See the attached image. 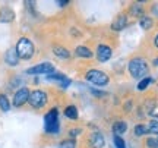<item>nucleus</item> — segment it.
Wrapping results in <instances>:
<instances>
[{"label":"nucleus","mask_w":158,"mask_h":148,"mask_svg":"<svg viewBox=\"0 0 158 148\" xmlns=\"http://www.w3.org/2000/svg\"><path fill=\"white\" fill-rule=\"evenodd\" d=\"M15 50H16L18 57L23 59V60H29L31 57L34 56V44L27 37H22V38L18 40V44Z\"/></svg>","instance_id":"f257e3e1"},{"label":"nucleus","mask_w":158,"mask_h":148,"mask_svg":"<svg viewBox=\"0 0 158 148\" xmlns=\"http://www.w3.org/2000/svg\"><path fill=\"white\" fill-rule=\"evenodd\" d=\"M129 72L133 78H142L148 74V65L143 59H132L129 62Z\"/></svg>","instance_id":"f03ea898"},{"label":"nucleus","mask_w":158,"mask_h":148,"mask_svg":"<svg viewBox=\"0 0 158 148\" xmlns=\"http://www.w3.org/2000/svg\"><path fill=\"white\" fill-rule=\"evenodd\" d=\"M44 129L48 133H56L59 131V113L57 108H51L44 117Z\"/></svg>","instance_id":"7ed1b4c3"},{"label":"nucleus","mask_w":158,"mask_h":148,"mask_svg":"<svg viewBox=\"0 0 158 148\" xmlns=\"http://www.w3.org/2000/svg\"><path fill=\"white\" fill-rule=\"evenodd\" d=\"M28 103H29V106L34 108L44 107L45 104H47V94L44 91H41V90H35V91L29 92Z\"/></svg>","instance_id":"20e7f679"},{"label":"nucleus","mask_w":158,"mask_h":148,"mask_svg":"<svg viewBox=\"0 0 158 148\" xmlns=\"http://www.w3.org/2000/svg\"><path fill=\"white\" fill-rule=\"evenodd\" d=\"M86 81H89L95 85H107L108 84V76L107 74H104L101 70H97V69H92V70H88L86 75H85Z\"/></svg>","instance_id":"39448f33"},{"label":"nucleus","mask_w":158,"mask_h":148,"mask_svg":"<svg viewBox=\"0 0 158 148\" xmlns=\"http://www.w3.org/2000/svg\"><path fill=\"white\" fill-rule=\"evenodd\" d=\"M54 70V66L48 62H44V63H40V65H35L32 68H29L27 70V74L29 75H50L53 74Z\"/></svg>","instance_id":"423d86ee"},{"label":"nucleus","mask_w":158,"mask_h":148,"mask_svg":"<svg viewBox=\"0 0 158 148\" xmlns=\"http://www.w3.org/2000/svg\"><path fill=\"white\" fill-rule=\"evenodd\" d=\"M28 98H29V90L28 88H19L16 92H15V95H13V106L15 107H21L23 106L25 103H28Z\"/></svg>","instance_id":"0eeeda50"},{"label":"nucleus","mask_w":158,"mask_h":148,"mask_svg":"<svg viewBox=\"0 0 158 148\" xmlns=\"http://www.w3.org/2000/svg\"><path fill=\"white\" fill-rule=\"evenodd\" d=\"M97 57L100 62H106L111 57V49L107 46H98L97 49Z\"/></svg>","instance_id":"6e6552de"},{"label":"nucleus","mask_w":158,"mask_h":148,"mask_svg":"<svg viewBox=\"0 0 158 148\" xmlns=\"http://www.w3.org/2000/svg\"><path fill=\"white\" fill-rule=\"evenodd\" d=\"M104 137H102L101 132H94L91 135V145L94 148H102L104 147Z\"/></svg>","instance_id":"1a4fd4ad"},{"label":"nucleus","mask_w":158,"mask_h":148,"mask_svg":"<svg viewBox=\"0 0 158 148\" xmlns=\"http://www.w3.org/2000/svg\"><path fill=\"white\" fill-rule=\"evenodd\" d=\"M5 60L7 62V65L16 66L18 62H19V57H18V54H16V50H15V49H9V50L6 51Z\"/></svg>","instance_id":"9d476101"},{"label":"nucleus","mask_w":158,"mask_h":148,"mask_svg":"<svg viewBox=\"0 0 158 148\" xmlns=\"http://www.w3.org/2000/svg\"><path fill=\"white\" fill-rule=\"evenodd\" d=\"M127 25V18L124 16V15H120V16L116 18V21L111 23V29L113 31H122Z\"/></svg>","instance_id":"9b49d317"},{"label":"nucleus","mask_w":158,"mask_h":148,"mask_svg":"<svg viewBox=\"0 0 158 148\" xmlns=\"http://www.w3.org/2000/svg\"><path fill=\"white\" fill-rule=\"evenodd\" d=\"M13 18H15V13H13L12 9H9V7H3V9L0 11V21L10 22V21H13Z\"/></svg>","instance_id":"f8f14e48"},{"label":"nucleus","mask_w":158,"mask_h":148,"mask_svg":"<svg viewBox=\"0 0 158 148\" xmlns=\"http://www.w3.org/2000/svg\"><path fill=\"white\" fill-rule=\"evenodd\" d=\"M127 131V123L126 122H116L113 125V132L114 135H122V133H124V132Z\"/></svg>","instance_id":"ddd939ff"},{"label":"nucleus","mask_w":158,"mask_h":148,"mask_svg":"<svg viewBox=\"0 0 158 148\" xmlns=\"http://www.w3.org/2000/svg\"><path fill=\"white\" fill-rule=\"evenodd\" d=\"M53 53H54L57 57H60V59H69V57H70L69 50H66V49H63V47H60V46L54 47V49H53Z\"/></svg>","instance_id":"4468645a"},{"label":"nucleus","mask_w":158,"mask_h":148,"mask_svg":"<svg viewBox=\"0 0 158 148\" xmlns=\"http://www.w3.org/2000/svg\"><path fill=\"white\" fill-rule=\"evenodd\" d=\"M75 53H76V56H79V57H85V59H88V57H92V51H91L89 49L84 47V46L76 47Z\"/></svg>","instance_id":"2eb2a0df"},{"label":"nucleus","mask_w":158,"mask_h":148,"mask_svg":"<svg viewBox=\"0 0 158 148\" xmlns=\"http://www.w3.org/2000/svg\"><path fill=\"white\" fill-rule=\"evenodd\" d=\"M64 116L72 120L78 119V108L75 107V106H68V107L64 108Z\"/></svg>","instance_id":"dca6fc26"},{"label":"nucleus","mask_w":158,"mask_h":148,"mask_svg":"<svg viewBox=\"0 0 158 148\" xmlns=\"http://www.w3.org/2000/svg\"><path fill=\"white\" fill-rule=\"evenodd\" d=\"M0 108L3 112H9V108H10V103L5 94H0Z\"/></svg>","instance_id":"f3484780"},{"label":"nucleus","mask_w":158,"mask_h":148,"mask_svg":"<svg viewBox=\"0 0 158 148\" xmlns=\"http://www.w3.org/2000/svg\"><path fill=\"white\" fill-rule=\"evenodd\" d=\"M139 23H141L142 29H149L151 27H152V19L151 18H147V16H142L141 21H139Z\"/></svg>","instance_id":"a211bd4d"},{"label":"nucleus","mask_w":158,"mask_h":148,"mask_svg":"<svg viewBox=\"0 0 158 148\" xmlns=\"http://www.w3.org/2000/svg\"><path fill=\"white\" fill-rule=\"evenodd\" d=\"M148 133V128L145 125H136L135 128V135L136 137H142V135H145Z\"/></svg>","instance_id":"6ab92c4d"},{"label":"nucleus","mask_w":158,"mask_h":148,"mask_svg":"<svg viewBox=\"0 0 158 148\" xmlns=\"http://www.w3.org/2000/svg\"><path fill=\"white\" fill-rule=\"evenodd\" d=\"M151 81H152V79H151L149 76H148V78H143V79L138 84V90H139V91H143V90H145V88L151 84Z\"/></svg>","instance_id":"aec40b11"},{"label":"nucleus","mask_w":158,"mask_h":148,"mask_svg":"<svg viewBox=\"0 0 158 148\" xmlns=\"http://www.w3.org/2000/svg\"><path fill=\"white\" fill-rule=\"evenodd\" d=\"M113 141H114V145H116V148H126V144H124V141L120 137H118V135H114Z\"/></svg>","instance_id":"412c9836"},{"label":"nucleus","mask_w":158,"mask_h":148,"mask_svg":"<svg viewBox=\"0 0 158 148\" xmlns=\"http://www.w3.org/2000/svg\"><path fill=\"white\" fill-rule=\"evenodd\" d=\"M147 128H148V132H152V133H157L158 135V120H152Z\"/></svg>","instance_id":"4be33fe9"},{"label":"nucleus","mask_w":158,"mask_h":148,"mask_svg":"<svg viewBox=\"0 0 158 148\" xmlns=\"http://www.w3.org/2000/svg\"><path fill=\"white\" fill-rule=\"evenodd\" d=\"M59 148H76V144H75L73 139H66V141H63V142L60 144Z\"/></svg>","instance_id":"5701e85b"},{"label":"nucleus","mask_w":158,"mask_h":148,"mask_svg":"<svg viewBox=\"0 0 158 148\" xmlns=\"http://www.w3.org/2000/svg\"><path fill=\"white\" fill-rule=\"evenodd\" d=\"M142 13H143V9H142L139 5H133V6H132V15L142 18Z\"/></svg>","instance_id":"b1692460"},{"label":"nucleus","mask_w":158,"mask_h":148,"mask_svg":"<svg viewBox=\"0 0 158 148\" xmlns=\"http://www.w3.org/2000/svg\"><path fill=\"white\" fill-rule=\"evenodd\" d=\"M147 145L149 148H158V139H154V138H149L147 141Z\"/></svg>","instance_id":"393cba45"},{"label":"nucleus","mask_w":158,"mask_h":148,"mask_svg":"<svg viewBox=\"0 0 158 148\" xmlns=\"http://www.w3.org/2000/svg\"><path fill=\"white\" fill-rule=\"evenodd\" d=\"M79 133H81V129H72V131L69 132V135H70V137H76V135H79Z\"/></svg>","instance_id":"a878e982"},{"label":"nucleus","mask_w":158,"mask_h":148,"mask_svg":"<svg viewBox=\"0 0 158 148\" xmlns=\"http://www.w3.org/2000/svg\"><path fill=\"white\" fill-rule=\"evenodd\" d=\"M152 12L155 13V15H157V16H158V5H155V6L152 7Z\"/></svg>","instance_id":"bb28decb"},{"label":"nucleus","mask_w":158,"mask_h":148,"mask_svg":"<svg viewBox=\"0 0 158 148\" xmlns=\"http://www.w3.org/2000/svg\"><path fill=\"white\" fill-rule=\"evenodd\" d=\"M154 44H155V47H157V49H158V35H157V37H155V40H154Z\"/></svg>","instance_id":"cd10ccee"},{"label":"nucleus","mask_w":158,"mask_h":148,"mask_svg":"<svg viewBox=\"0 0 158 148\" xmlns=\"http://www.w3.org/2000/svg\"><path fill=\"white\" fill-rule=\"evenodd\" d=\"M59 5H60V6H66V5H68V2H59Z\"/></svg>","instance_id":"c85d7f7f"},{"label":"nucleus","mask_w":158,"mask_h":148,"mask_svg":"<svg viewBox=\"0 0 158 148\" xmlns=\"http://www.w3.org/2000/svg\"><path fill=\"white\" fill-rule=\"evenodd\" d=\"M154 66H158V59H155V60H154Z\"/></svg>","instance_id":"c756f323"}]
</instances>
